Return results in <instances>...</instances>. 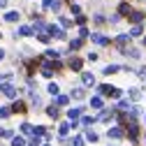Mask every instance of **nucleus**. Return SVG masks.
<instances>
[{"instance_id": "32", "label": "nucleus", "mask_w": 146, "mask_h": 146, "mask_svg": "<svg viewBox=\"0 0 146 146\" xmlns=\"http://www.w3.org/2000/svg\"><path fill=\"white\" fill-rule=\"evenodd\" d=\"M7 5V0H0V7H5Z\"/></svg>"}, {"instance_id": "15", "label": "nucleus", "mask_w": 146, "mask_h": 146, "mask_svg": "<svg viewBox=\"0 0 146 146\" xmlns=\"http://www.w3.org/2000/svg\"><path fill=\"white\" fill-rule=\"evenodd\" d=\"M46 111H49V116H51V118H56V116H58V109H56V107H49Z\"/></svg>"}, {"instance_id": "4", "label": "nucleus", "mask_w": 146, "mask_h": 146, "mask_svg": "<svg viewBox=\"0 0 146 146\" xmlns=\"http://www.w3.org/2000/svg\"><path fill=\"white\" fill-rule=\"evenodd\" d=\"M93 42H95V44H107L109 40L104 37V35H93Z\"/></svg>"}, {"instance_id": "34", "label": "nucleus", "mask_w": 146, "mask_h": 146, "mask_svg": "<svg viewBox=\"0 0 146 146\" xmlns=\"http://www.w3.org/2000/svg\"><path fill=\"white\" fill-rule=\"evenodd\" d=\"M144 44H146V40H144Z\"/></svg>"}, {"instance_id": "6", "label": "nucleus", "mask_w": 146, "mask_h": 146, "mask_svg": "<svg viewBox=\"0 0 146 146\" xmlns=\"http://www.w3.org/2000/svg\"><path fill=\"white\" fill-rule=\"evenodd\" d=\"M5 19L12 23V21H19V12H9V14H5Z\"/></svg>"}, {"instance_id": "18", "label": "nucleus", "mask_w": 146, "mask_h": 146, "mask_svg": "<svg viewBox=\"0 0 146 146\" xmlns=\"http://www.w3.org/2000/svg\"><path fill=\"white\" fill-rule=\"evenodd\" d=\"M70 127H72V125H60V137H65V135L70 132Z\"/></svg>"}, {"instance_id": "26", "label": "nucleus", "mask_w": 146, "mask_h": 146, "mask_svg": "<svg viewBox=\"0 0 146 146\" xmlns=\"http://www.w3.org/2000/svg\"><path fill=\"white\" fill-rule=\"evenodd\" d=\"M67 102H70L67 95H60V98H58V104H67Z\"/></svg>"}, {"instance_id": "23", "label": "nucleus", "mask_w": 146, "mask_h": 146, "mask_svg": "<svg viewBox=\"0 0 146 146\" xmlns=\"http://www.w3.org/2000/svg\"><path fill=\"white\" fill-rule=\"evenodd\" d=\"M130 35H132V37H137V35H141V28H139V26H137V28H132V30H130Z\"/></svg>"}, {"instance_id": "8", "label": "nucleus", "mask_w": 146, "mask_h": 146, "mask_svg": "<svg viewBox=\"0 0 146 146\" xmlns=\"http://www.w3.org/2000/svg\"><path fill=\"white\" fill-rule=\"evenodd\" d=\"M70 67H72V70H79V67H81V60H79V58H72V60H70Z\"/></svg>"}, {"instance_id": "29", "label": "nucleus", "mask_w": 146, "mask_h": 146, "mask_svg": "<svg viewBox=\"0 0 146 146\" xmlns=\"http://www.w3.org/2000/svg\"><path fill=\"white\" fill-rule=\"evenodd\" d=\"M130 12V5H121V14H127Z\"/></svg>"}, {"instance_id": "24", "label": "nucleus", "mask_w": 146, "mask_h": 146, "mask_svg": "<svg viewBox=\"0 0 146 146\" xmlns=\"http://www.w3.org/2000/svg\"><path fill=\"white\" fill-rule=\"evenodd\" d=\"M46 56H49V58H58V51H53V49H49V51H46Z\"/></svg>"}, {"instance_id": "27", "label": "nucleus", "mask_w": 146, "mask_h": 146, "mask_svg": "<svg viewBox=\"0 0 146 146\" xmlns=\"http://www.w3.org/2000/svg\"><path fill=\"white\" fill-rule=\"evenodd\" d=\"M28 146H40V139H37V137H33V139L28 141Z\"/></svg>"}, {"instance_id": "7", "label": "nucleus", "mask_w": 146, "mask_h": 146, "mask_svg": "<svg viewBox=\"0 0 146 146\" xmlns=\"http://www.w3.org/2000/svg\"><path fill=\"white\" fill-rule=\"evenodd\" d=\"M121 135H123L121 127H111V130H109V137H121Z\"/></svg>"}, {"instance_id": "25", "label": "nucleus", "mask_w": 146, "mask_h": 146, "mask_svg": "<svg viewBox=\"0 0 146 146\" xmlns=\"http://www.w3.org/2000/svg\"><path fill=\"white\" fill-rule=\"evenodd\" d=\"M19 33H21V35H33V30H30V28H28V26H23V28H21V30H19Z\"/></svg>"}, {"instance_id": "14", "label": "nucleus", "mask_w": 146, "mask_h": 146, "mask_svg": "<svg viewBox=\"0 0 146 146\" xmlns=\"http://www.w3.org/2000/svg\"><path fill=\"white\" fill-rule=\"evenodd\" d=\"M72 98H77V100H81V98H84V90H81V88H77V90H72Z\"/></svg>"}, {"instance_id": "12", "label": "nucleus", "mask_w": 146, "mask_h": 146, "mask_svg": "<svg viewBox=\"0 0 146 146\" xmlns=\"http://www.w3.org/2000/svg\"><path fill=\"white\" fill-rule=\"evenodd\" d=\"M46 90H49L51 95H58V86H56V84H49V88H46Z\"/></svg>"}, {"instance_id": "19", "label": "nucleus", "mask_w": 146, "mask_h": 146, "mask_svg": "<svg viewBox=\"0 0 146 146\" xmlns=\"http://www.w3.org/2000/svg\"><path fill=\"white\" fill-rule=\"evenodd\" d=\"M81 114V109H70V118H77Z\"/></svg>"}, {"instance_id": "30", "label": "nucleus", "mask_w": 146, "mask_h": 146, "mask_svg": "<svg viewBox=\"0 0 146 146\" xmlns=\"http://www.w3.org/2000/svg\"><path fill=\"white\" fill-rule=\"evenodd\" d=\"M74 146H84V139H81V137H77V139H74Z\"/></svg>"}, {"instance_id": "21", "label": "nucleus", "mask_w": 146, "mask_h": 146, "mask_svg": "<svg viewBox=\"0 0 146 146\" xmlns=\"http://www.w3.org/2000/svg\"><path fill=\"white\" fill-rule=\"evenodd\" d=\"M21 130H23V132H26V135H30V132H33V127H30V125H28V123H23V125H21Z\"/></svg>"}, {"instance_id": "22", "label": "nucleus", "mask_w": 146, "mask_h": 146, "mask_svg": "<svg viewBox=\"0 0 146 146\" xmlns=\"http://www.w3.org/2000/svg\"><path fill=\"white\" fill-rule=\"evenodd\" d=\"M116 42H118V44H125V42H127V35H118Z\"/></svg>"}, {"instance_id": "10", "label": "nucleus", "mask_w": 146, "mask_h": 146, "mask_svg": "<svg viewBox=\"0 0 146 146\" xmlns=\"http://www.w3.org/2000/svg\"><path fill=\"white\" fill-rule=\"evenodd\" d=\"M12 146H26V141H23L21 137H14V139H12Z\"/></svg>"}, {"instance_id": "5", "label": "nucleus", "mask_w": 146, "mask_h": 146, "mask_svg": "<svg viewBox=\"0 0 146 146\" xmlns=\"http://www.w3.org/2000/svg\"><path fill=\"white\" fill-rule=\"evenodd\" d=\"M81 81H84L86 86H93V84H95V79H93V74H84V77H81Z\"/></svg>"}, {"instance_id": "20", "label": "nucleus", "mask_w": 146, "mask_h": 146, "mask_svg": "<svg viewBox=\"0 0 146 146\" xmlns=\"http://www.w3.org/2000/svg\"><path fill=\"white\" fill-rule=\"evenodd\" d=\"M12 109H14V111H23V109H26V107H23V102H16V104H14Z\"/></svg>"}, {"instance_id": "17", "label": "nucleus", "mask_w": 146, "mask_h": 146, "mask_svg": "<svg viewBox=\"0 0 146 146\" xmlns=\"http://www.w3.org/2000/svg\"><path fill=\"white\" fill-rule=\"evenodd\" d=\"M118 109L121 111H127V109H130V102H118Z\"/></svg>"}, {"instance_id": "9", "label": "nucleus", "mask_w": 146, "mask_h": 146, "mask_svg": "<svg viewBox=\"0 0 146 146\" xmlns=\"http://www.w3.org/2000/svg\"><path fill=\"white\" fill-rule=\"evenodd\" d=\"M130 19H132V21H135V23H139V21H141V19H144V14H141V12H135V14H132V16H130Z\"/></svg>"}, {"instance_id": "31", "label": "nucleus", "mask_w": 146, "mask_h": 146, "mask_svg": "<svg viewBox=\"0 0 146 146\" xmlns=\"http://www.w3.org/2000/svg\"><path fill=\"white\" fill-rule=\"evenodd\" d=\"M139 77H146V67H141V70H139Z\"/></svg>"}, {"instance_id": "13", "label": "nucleus", "mask_w": 146, "mask_h": 146, "mask_svg": "<svg viewBox=\"0 0 146 146\" xmlns=\"http://www.w3.org/2000/svg\"><path fill=\"white\" fill-rule=\"evenodd\" d=\"M121 67H116V65H109L107 70H104V74H114V72H118Z\"/></svg>"}, {"instance_id": "1", "label": "nucleus", "mask_w": 146, "mask_h": 146, "mask_svg": "<svg viewBox=\"0 0 146 146\" xmlns=\"http://www.w3.org/2000/svg\"><path fill=\"white\" fill-rule=\"evenodd\" d=\"M100 93H102V95H114V98H118V95H121V90H116L114 86L104 84V86H100Z\"/></svg>"}, {"instance_id": "11", "label": "nucleus", "mask_w": 146, "mask_h": 146, "mask_svg": "<svg viewBox=\"0 0 146 146\" xmlns=\"http://www.w3.org/2000/svg\"><path fill=\"white\" fill-rule=\"evenodd\" d=\"M90 104L98 107V109H102V98H93V100H90Z\"/></svg>"}, {"instance_id": "16", "label": "nucleus", "mask_w": 146, "mask_h": 146, "mask_svg": "<svg viewBox=\"0 0 146 146\" xmlns=\"http://www.w3.org/2000/svg\"><path fill=\"white\" fill-rule=\"evenodd\" d=\"M9 111H12V109H7V107H3V109H0V118H7V116H9Z\"/></svg>"}, {"instance_id": "28", "label": "nucleus", "mask_w": 146, "mask_h": 146, "mask_svg": "<svg viewBox=\"0 0 146 146\" xmlns=\"http://www.w3.org/2000/svg\"><path fill=\"white\" fill-rule=\"evenodd\" d=\"M130 95H132L135 100H139V98H141V93H139V90H130Z\"/></svg>"}, {"instance_id": "2", "label": "nucleus", "mask_w": 146, "mask_h": 146, "mask_svg": "<svg viewBox=\"0 0 146 146\" xmlns=\"http://www.w3.org/2000/svg\"><path fill=\"white\" fill-rule=\"evenodd\" d=\"M3 93H5L7 98H16V88H14V86H3Z\"/></svg>"}, {"instance_id": "33", "label": "nucleus", "mask_w": 146, "mask_h": 146, "mask_svg": "<svg viewBox=\"0 0 146 146\" xmlns=\"http://www.w3.org/2000/svg\"><path fill=\"white\" fill-rule=\"evenodd\" d=\"M3 56H5V53H3V49H0V60H3Z\"/></svg>"}, {"instance_id": "3", "label": "nucleus", "mask_w": 146, "mask_h": 146, "mask_svg": "<svg viewBox=\"0 0 146 146\" xmlns=\"http://www.w3.org/2000/svg\"><path fill=\"white\" fill-rule=\"evenodd\" d=\"M49 33L53 35V37H63V35H65V33H63L58 26H49Z\"/></svg>"}]
</instances>
